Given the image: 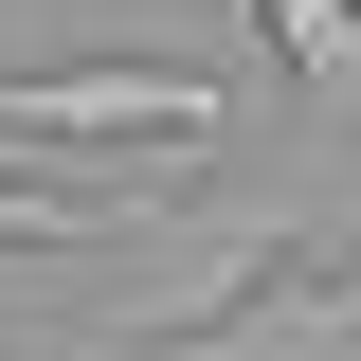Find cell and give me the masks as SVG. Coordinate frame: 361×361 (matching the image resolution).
Listing matches in <instances>:
<instances>
[{
	"label": "cell",
	"mask_w": 361,
	"mask_h": 361,
	"mask_svg": "<svg viewBox=\"0 0 361 361\" xmlns=\"http://www.w3.org/2000/svg\"><path fill=\"white\" fill-rule=\"evenodd\" d=\"M90 235H180L145 180H0V253H90Z\"/></svg>",
	"instance_id": "cell-3"
},
{
	"label": "cell",
	"mask_w": 361,
	"mask_h": 361,
	"mask_svg": "<svg viewBox=\"0 0 361 361\" xmlns=\"http://www.w3.org/2000/svg\"><path fill=\"white\" fill-rule=\"evenodd\" d=\"M235 90L199 54H73V73H0V145H217Z\"/></svg>",
	"instance_id": "cell-2"
},
{
	"label": "cell",
	"mask_w": 361,
	"mask_h": 361,
	"mask_svg": "<svg viewBox=\"0 0 361 361\" xmlns=\"http://www.w3.org/2000/svg\"><path fill=\"white\" fill-rule=\"evenodd\" d=\"M361 343V253H289L271 235L235 289H199V307L127 325V343H90V361H343Z\"/></svg>",
	"instance_id": "cell-1"
},
{
	"label": "cell",
	"mask_w": 361,
	"mask_h": 361,
	"mask_svg": "<svg viewBox=\"0 0 361 361\" xmlns=\"http://www.w3.org/2000/svg\"><path fill=\"white\" fill-rule=\"evenodd\" d=\"M253 18H271V54H289L307 90H343V109H361V0H253Z\"/></svg>",
	"instance_id": "cell-4"
}]
</instances>
